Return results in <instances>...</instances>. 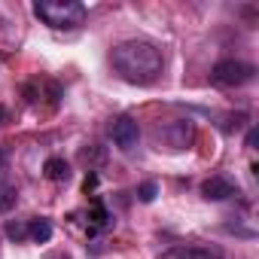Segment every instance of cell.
Masks as SVG:
<instances>
[{
  "label": "cell",
  "instance_id": "obj_1",
  "mask_svg": "<svg viewBox=\"0 0 259 259\" xmlns=\"http://www.w3.org/2000/svg\"><path fill=\"white\" fill-rule=\"evenodd\" d=\"M110 67L128 85H153L162 76L165 58H162V49L150 40H125L113 46Z\"/></svg>",
  "mask_w": 259,
  "mask_h": 259
},
{
  "label": "cell",
  "instance_id": "obj_2",
  "mask_svg": "<svg viewBox=\"0 0 259 259\" xmlns=\"http://www.w3.org/2000/svg\"><path fill=\"white\" fill-rule=\"evenodd\" d=\"M34 16L52 31H73L85 22V7L76 0H37Z\"/></svg>",
  "mask_w": 259,
  "mask_h": 259
},
{
  "label": "cell",
  "instance_id": "obj_3",
  "mask_svg": "<svg viewBox=\"0 0 259 259\" xmlns=\"http://www.w3.org/2000/svg\"><path fill=\"white\" fill-rule=\"evenodd\" d=\"M210 79L217 85H229V89H238V85H247L256 79V67L247 64V61H238V58H223L210 67Z\"/></svg>",
  "mask_w": 259,
  "mask_h": 259
},
{
  "label": "cell",
  "instance_id": "obj_4",
  "mask_svg": "<svg viewBox=\"0 0 259 259\" xmlns=\"http://www.w3.org/2000/svg\"><path fill=\"white\" fill-rule=\"evenodd\" d=\"M110 138H113V144H116L122 153H128V150L138 147L141 128H138V122L128 116V113H122V116H116V119L110 122Z\"/></svg>",
  "mask_w": 259,
  "mask_h": 259
},
{
  "label": "cell",
  "instance_id": "obj_5",
  "mask_svg": "<svg viewBox=\"0 0 259 259\" xmlns=\"http://www.w3.org/2000/svg\"><path fill=\"white\" fill-rule=\"evenodd\" d=\"M159 259H226V256L213 244H177V247L165 250Z\"/></svg>",
  "mask_w": 259,
  "mask_h": 259
},
{
  "label": "cell",
  "instance_id": "obj_6",
  "mask_svg": "<svg viewBox=\"0 0 259 259\" xmlns=\"http://www.w3.org/2000/svg\"><path fill=\"white\" fill-rule=\"evenodd\" d=\"M201 195H204L207 201H226V198L238 195V189H235V183H232L229 177H207V180L201 183Z\"/></svg>",
  "mask_w": 259,
  "mask_h": 259
},
{
  "label": "cell",
  "instance_id": "obj_7",
  "mask_svg": "<svg viewBox=\"0 0 259 259\" xmlns=\"http://www.w3.org/2000/svg\"><path fill=\"white\" fill-rule=\"evenodd\" d=\"M52 220H46V217H34V220H28V241H34V244H49L52 241Z\"/></svg>",
  "mask_w": 259,
  "mask_h": 259
},
{
  "label": "cell",
  "instance_id": "obj_8",
  "mask_svg": "<svg viewBox=\"0 0 259 259\" xmlns=\"http://www.w3.org/2000/svg\"><path fill=\"white\" fill-rule=\"evenodd\" d=\"M43 174H46V180H52V183H64V180H70V165H67L61 156H49V159L43 162Z\"/></svg>",
  "mask_w": 259,
  "mask_h": 259
},
{
  "label": "cell",
  "instance_id": "obj_9",
  "mask_svg": "<svg viewBox=\"0 0 259 259\" xmlns=\"http://www.w3.org/2000/svg\"><path fill=\"white\" fill-rule=\"evenodd\" d=\"M19 204V189L16 183H10L7 177H0V213H10Z\"/></svg>",
  "mask_w": 259,
  "mask_h": 259
},
{
  "label": "cell",
  "instance_id": "obj_10",
  "mask_svg": "<svg viewBox=\"0 0 259 259\" xmlns=\"http://www.w3.org/2000/svg\"><path fill=\"white\" fill-rule=\"evenodd\" d=\"M92 232H98V229H110L113 226V213L104 207V201L101 198H95V207H92Z\"/></svg>",
  "mask_w": 259,
  "mask_h": 259
},
{
  "label": "cell",
  "instance_id": "obj_11",
  "mask_svg": "<svg viewBox=\"0 0 259 259\" xmlns=\"http://www.w3.org/2000/svg\"><path fill=\"white\" fill-rule=\"evenodd\" d=\"M171 135H174V147L183 150V147L192 141V122H189V119H177V122L171 125Z\"/></svg>",
  "mask_w": 259,
  "mask_h": 259
},
{
  "label": "cell",
  "instance_id": "obj_12",
  "mask_svg": "<svg viewBox=\"0 0 259 259\" xmlns=\"http://www.w3.org/2000/svg\"><path fill=\"white\" fill-rule=\"evenodd\" d=\"M7 238L16 244L28 241V223H7Z\"/></svg>",
  "mask_w": 259,
  "mask_h": 259
},
{
  "label": "cell",
  "instance_id": "obj_13",
  "mask_svg": "<svg viewBox=\"0 0 259 259\" xmlns=\"http://www.w3.org/2000/svg\"><path fill=\"white\" fill-rule=\"evenodd\" d=\"M156 195H159V186L150 180V183H141L138 186V201H144V204H150V201H156Z\"/></svg>",
  "mask_w": 259,
  "mask_h": 259
},
{
  "label": "cell",
  "instance_id": "obj_14",
  "mask_svg": "<svg viewBox=\"0 0 259 259\" xmlns=\"http://www.w3.org/2000/svg\"><path fill=\"white\" fill-rule=\"evenodd\" d=\"M95 186H98V174H89V177H85V183H82V189H85V195H89V192H92Z\"/></svg>",
  "mask_w": 259,
  "mask_h": 259
},
{
  "label": "cell",
  "instance_id": "obj_15",
  "mask_svg": "<svg viewBox=\"0 0 259 259\" xmlns=\"http://www.w3.org/2000/svg\"><path fill=\"white\" fill-rule=\"evenodd\" d=\"M244 144H247V150H253V144H256V128H250V132H247V141Z\"/></svg>",
  "mask_w": 259,
  "mask_h": 259
},
{
  "label": "cell",
  "instance_id": "obj_16",
  "mask_svg": "<svg viewBox=\"0 0 259 259\" xmlns=\"http://www.w3.org/2000/svg\"><path fill=\"white\" fill-rule=\"evenodd\" d=\"M7 122H10V110H7V107H4V104H0V128H4V125H7Z\"/></svg>",
  "mask_w": 259,
  "mask_h": 259
}]
</instances>
